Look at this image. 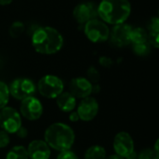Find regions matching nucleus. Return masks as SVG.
Instances as JSON below:
<instances>
[{"instance_id": "9b49d317", "label": "nucleus", "mask_w": 159, "mask_h": 159, "mask_svg": "<svg viewBox=\"0 0 159 159\" xmlns=\"http://www.w3.org/2000/svg\"><path fill=\"white\" fill-rule=\"evenodd\" d=\"M99 111V104L96 98L94 97H86L82 99L78 105L77 114L80 117V120L88 122L93 120L98 114Z\"/></svg>"}, {"instance_id": "473e14b6", "label": "nucleus", "mask_w": 159, "mask_h": 159, "mask_svg": "<svg viewBox=\"0 0 159 159\" xmlns=\"http://www.w3.org/2000/svg\"><path fill=\"white\" fill-rule=\"evenodd\" d=\"M138 158V154H137V152L136 151H134L133 153H131L127 157L126 159H137Z\"/></svg>"}, {"instance_id": "a878e982", "label": "nucleus", "mask_w": 159, "mask_h": 159, "mask_svg": "<svg viewBox=\"0 0 159 159\" xmlns=\"http://www.w3.org/2000/svg\"><path fill=\"white\" fill-rule=\"evenodd\" d=\"M56 159H79L78 156L71 150L62 151L58 154Z\"/></svg>"}, {"instance_id": "c85d7f7f", "label": "nucleus", "mask_w": 159, "mask_h": 159, "mask_svg": "<svg viewBox=\"0 0 159 159\" xmlns=\"http://www.w3.org/2000/svg\"><path fill=\"white\" fill-rule=\"evenodd\" d=\"M16 135L19 137V138H21V139H24V138H26L27 137V135H28V131H27V129H26V128H24V127H21L17 131H16Z\"/></svg>"}, {"instance_id": "cd10ccee", "label": "nucleus", "mask_w": 159, "mask_h": 159, "mask_svg": "<svg viewBox=\"0 0 159 159\" xmlns=\"http://www.w3.org/2000/svg\"><path fill=\"white\" fill-rule=\"evenodd\" d=\"M99 63L103 66V67H110L112 64V61L111 58L108 57H101L99 59Z\"/></svg>"}, {"instance_id": "393cba45", "label": "nucleus", "mask_w": 159, "mask_h": 159, "mask_svg": "<svg viewBox=\"0 0 159 159\" xmlns=\"http://www.w3.org/2000/svg\"><path fill=\"white\" fill-rule=\"evenodd\" d=\"M148 43L151 47L159 48V31L148 33Z\"/></svg>"}, {"instance_id": "1a4fd4ad", "label": "nucleus", "mask_w": 159, "mask_h": 159, "mask_svg": "<svg viewBox=\"0 0 159 159\" xmlns=\"http://www.w3.org/2000/svg\"><path fill=\"white\" fill-rule=\"evenodd\" d=\"M113 150L116 155L127 158L135 151L134 140L131 135L126 131L118 132L113 139Z\"/></svg>"}, {"instance_id": "20e7f679", "label": "nucleus", "mask_w": 159, "mask_h": 159, "mask_svg": "<svg viewBox=\"0 0 159 159\" xmlns=\"http://www.w3.org/2000/svg\"><path fill=\"white\" fill-rule=\"evenodd\" d=\"M37 89L39 94L44 98L56 99L62 92H64V83L58 76L47 75L39 79Z\"/></svg>"}, {"instance_id": "dca6fc26", "label": "nucleus", "mask_w": 159, "mask_h": 159, "mask_svg": "<svg viewBox=\"0 0 159 159\" xmlns=\"http://www.w3.org/2000/svg\"><path fill=\"white\" fill-rule=\"evenodd\" d=\"M106 149L101 145H92L84 153V159H105Z\"/></svg>"}, {"instance_id": "a211bd4d", "label": "nucleus", "mask_w": 159, "mask_h": 159, "mask_svg": "<svg viewBox=\"0 0 159 159\" xmlns=\"http://www.w3.org/2000/svg\"><path fill=\"white\" fill-rule=\"evenodd\" d=\"M6 159H29V157L26 148L22 145H17L7 152Z\"/></svg>"}, {"instance_id": "6e6552de", "label": "nucleus", "mask_w": 159, "mask_h": 159, "mask_svg": "<svg viewBox=\"0 0 159 159\" xmlns=\"http://www.w3.org/2000/svg\"><path fill=\"white\" fill-rule=\"evenodd\" d=\"M43 114V106L39 100L31 96L21 101L20 115L27 120L35 121L41 117Z\"/></svg>"}, {"instance_id": "4468645a", "label": "nucleus", "mask_w": 159, "mask_h": 159, "mask_svg": "<svg viewBox=\"0 0 159 159\" xmlns=\"http://www.w3.org/2000/svg\"><path fill=\"white\" fill-rule=\"evenodd\" d=\"M26 150L29 159H49L51 157V148L42 140L32 141Z\"/></svg>"}, {"instance_id": "423d86ee", "label": "nucleus", "mask_w": 159, "mask_h": 159, "mask_svg": "<svg viewBox=\"0 0 159 159\" xmlns=\"http://www.w3.org/2000/svg\"><path fill=\"white\" fill-rule=\"evenodd\" d=\"M22 127V116L12 107L0 110V129L8 134H14Z\"/></svg>"}, {"instance_id": "b1692460", "label": "nucleus", "mask_w": 159, "mask_h": 159, "mask_svg": "<svg viewBox=\"0 0 159 159\" xmlns=\"http://www.w3.org/2000/svg\"><path fill=\"white\" fill-rule=\"evenodd\" d=\"M87 76H88V80L92 83V82H95L97 83L99 78H100V75H99V72L94 67V66H91L89 67L88 71H87Z\"/></svg>"}, {"instance_id": "ddd939ff", "label": "nucleus", "mask_w": 159, "mask_h": 159, "mask_svg": "<svg viewBox=\"0 0 159 159\" xmlns=\"http://www.w3.org/2000/svg\"><path fill=\"white\" fill-rule=\"evenodd\" d=\"M69 93L76 99H84L93 92L92 83L85 77H75L69 82Z\"/></svg>"}, {"instance_id": "412c9836", "label": "nucleus", "mask_w": 159, "mask_h": 159, "mask_svg": "<svg viewBox=\"0 0 159 159\" xmlns=\"http://www.w3.org/2000/svg\"><path fill=\"white\" fill-rule=\"evenodd\" d=\"M23 31H24V24L22 21H14L10 25L8 33L12 38H17L22 35Z\"/></svg>"}, {"instance_id": "f704fd0d", "label": "nucleus", "mask_w": 159, "mask_h": 159, "mask_svg": "<svg viewBox=\"0 0 159 159\" xmlns=\"http://www.w3.org/2000/svg\"><path fill=\"white\" fill-rule=\"evenodd\" d=\"M158 14H159V10H158ZM158 17H159V16H158Z\"/></svg>"}, {"instance_id": "f8f14e48", "label": "nucleus", "mask_w": 159, "mask_h": 159, "mask_svg": "<svg viewBox=\"0 0 159 159\" xmlns=\"http://www.w3.org/2000/svg\"><path fill=\"white\" fill-rule=\"evenodd\" d=\"M97 7L93 2H82L73 9V17L79 23H86L90 20L97 19Z\"/></svg>"}, {"instance_id": "2eb2a0df", "label": "nucleus", "mask_w": 159, "mask_h": 159, "mask_svg": "<svg viewBox=\"0 0 159 159\" xmlns=\"http://www.w3.org/2000/svg\"><path fill=\"white\" fill-rule=\"evenodd\" d=\"M56 104L61 111L65 113H70L76 108L77 100L71 93L66 91L62 92L56 98Z\"/></svg>"}, {"instance_id": "4be33fe9", "label": "nucleus", "mask_w": 159, "mask_h": 159, "mask_svg": "<svg viewBox=\"0 0 159 159\" xmlns=\"http://www.w3.org/2000/svg\"><path fill=\"white\" fill-rule=\"evenodd\" d=\"M137 159H159L157 155L154 151V149H144L139 155Z\"/></svg>"}, {"instance_id": "9d476101", "label": "nucleus", "mask_w": 159, "mask_h": 159, "mask_svg": "<svg viewBox=\"0 0 159 159\" xmlns=\"http://www.w3.org/2000/svg\"><path fill=\"white\" fill-rule=\"evenodd\" d=\"M131 31L132 27L127 23H120L113 26L112 31H110L111 42L113 46L118 48H123L131 43Z\"/></svg>"}, {"instance_id": "0eeeda50", "label": "nucleus", "mask_w": 159, "mask_h": 159, "mask_svg": "<svg viewBox=\"0 0 159 159\" xmlns=\"http://www.w3.org/2000/svg\"><path fill=\"white\" fill-rule=\"evenodd\" d=\"M9 94L16 100H23L25 98L34 96L36 92V85L31 79L28 78H17L14 79L9 87Z\"/></svg>"}, {"instance_id": "5701e85b", "label": "nucleus", "mask_w": 159, "mask_h": 159, "mask_svg": "<svg viewBox=\"0 0 159 159\" xmlns=\"http://www.w3.org/2000/svg\"><path fill=\"white\" fill-rule=\"evenodd\" d=\"M159 31V17H153L147 22V32H157Z\"/></svg>"}, {"instance_id": "f03ea898", "label": "nucleus", "mask_w": 159, "mask_h": 159, "mask_svg": "<svg viewBox=\"0 0 159 159\" xmlns=\"http://www.w3.org/2000/svg\"><path fill=\"white\" fill-rule=\"evenodd\" d=\"M44 141L50 148L58 152L70 150L75 142V133L68 125L57 122L50 125L46 129Z\"/></svg>"}, {"instance_id": "6ab92c4d", "label": "nucleus", "mask_w": 159, "mask_h": 159, "mask_svg": "<svg viewBox=\"0 0 159 159\" xmlns=\"http://www.w3.org/2000/svg\"><path fill=\"white\" fill-rule=\"evenodd\" d=\"M9 96L10 94H9L8 86L6 83L0 81V110L7 105L9 101Z\"/></svg>"}, {"instance_id": "aec40b11", "label": "nucleus", "mask_w": 159, "mask_h": 159, "mask_svg": "<svg viewBox=\"0 0 159 159\" xmlns=\"http://www.w3.org/2000/svg\"><path fill=\"white\" fill-rule=\"evenodd\" d=\"M132 48L134 53L141 57L147 56L151 52V46L148 42L141 43V44H133Z\"/></svg>"}, {"instance_id": "f257e3e1", "label": "nucleus", "mask_w": 159, "mask_h": 159, "mask_svg": "<svg viewBox=\"0 0 159 159\" xmlns=\"http://www.w3.org/2000/svg\"><path fill=\"white\" fill-rule=\"evenodd\" d=\"M31 42L34 49L43 55L57 53L64 45L62 34L54 28L50 26L39 27L32 34Z\"/></svg>"}, {"instance_id": "2f4dec72", "label": "nucleus", "mask_w": 159, "mask_h": 159, "mask_svg": "<svg viewBox=\"0 0 159 159\" xmlns=\"http://www.w3.org/2000/svg\"><path fill=\"white\" fill-rule=\"evenodd\" d=\"M105 159H125L124 157H120V156H118V155H116V154H114V155H111V156H109V157H106V158Z\"/></svg>"}, {"instance_id": "39448f33", "label": "nucleus", "mask_w": 159, "mask_h": 159, "mask_svg": "<svg viewBox=\"0 0 159 159\" xmlns=\"http://www.w3.org/2000/svg\"><path fill=\"white\" fill-rule=\"evenodd\" d=\"M84 34L93 43L105 42L110 37V29L103 20L93 19L84 24Z\"/></svg>"}, {"instance_id": "c756f323", "label": "nucleus", "mask_w": 159, "mask_h": 159, "mask_svg": "<svg viewBox=\"0 0 159 159\" xmlns=\"http://www.w3.org/2000/svg\"><path fill=\"white\" fill-rule=\"evenodd\" d=\"M69 120L71 122H77L80 120V117L77 114V112H70V115H69Z\"/></svg>"}, {"instance_id": "bb28decb", "label": "nucleus", "mask_w": 159, "mask_h": 159, "mask_svg": "<svg viewBox=\"0 0 159 159\" xmlns=\"http://www.w3.org/2000/svg\"><path fill=\"white\" fill-rule=\"evenodd\" d=\"M10 139L8 136V133H7L4 130H0V148H5L9 144Z\"/></svg>"}, {"instance_id": "f3484780", "label": "nucleus", "mask_w": 159, "mask_h": 159, "mask_svg": "<svg viewBox=\"0 0 159 159\" xmlns=\"http://www.w3.org/2000/svg\"><path fill=\"white\" fill-rule=\"evenodd\" d=\"M130 39L132 44H141L148 42V32L142 27H137L134 29L132 28Z\"/></svg>"}, {"instance_id": "7c9ffc66", "label": "nucleus", "mask_w": 159, "mask_h": 159, "mask_svg": "<svg viewBox=\"0 0 159 159\" xmlns=\"http://www.w3.org/2000/svg\"><path fill=\"white\" fill-rule=\"evenodd\" d=\"M154 151L156 152V154L157 155V157H159V138L157 140V141H156V143H155Z\"/></svg>"}, {"instance_id": "7ed1b4c3", "label": "nucleus", "mask_w": 159, "mask_h": 159, "mask_svg": "<svg viewBox=\"0 0 159 159\" xmlns=\"http://www.w3.org/2000/svg\"><path fill=\"white\" fill-rule=\"evenodd\" d=\"M131 13L128 0H102L97 6V14L105 23L116 25L124 23Z\"/></svg>"}, {"instance_id": "72a5a7b5", "label": "nucleus", "mask_w": 159, "mask_h": 159, "mask_svg": "<svg viewBox=\"0 0 159 159\" xmlns=\"http://www.w3.org/2000/svg\"><path fill=\"white\" fill-rule=\"evenodd\" d=\"M13 0H0V5L1 6H7L9 5Z\"/></svg>"}]
</instances>
